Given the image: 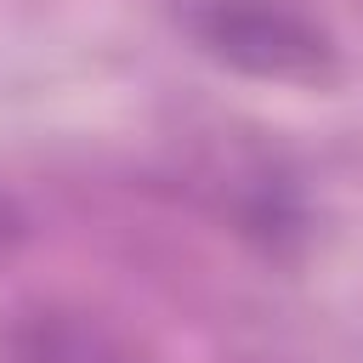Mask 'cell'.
I'll use <instances>...</instances> for the list:
<instances>
[{"instance_id":"cell-2","label":"cell","mask_w":363,"mask_h":363,"mask_svg":"<svg viewBox=\"0 0 363 363\" xmlns=\"http://www.w3.org/2000/svg\"><path fill=\"white\" fill-rule=\"evenodd\" d=\"M6 357L11 363H130V352L85 312L40 306L6 329Z\"/></svg>"},{"instance_id":"cell-3","label":"cell","mask_w":363,"mask_h":363,"mask_svg":"<svg viewBox=\"0 0 363 363\" xmlns=\"http://www.w3.org/2000/svg\"><path fill=\"white\" fill-rule=\"evenodd\" d=\"M23 238H28V216H23V204L0 187V255H11Z\"/></svg>"},{"instance_id":"cell-1","label":"cell","mask_w":363,"mask_h":363,"mask_svg":"<svg viewBox=\"0 0 363 363\" xmlns=\"http://www.w3.org/2000/svg\"><path fill=\"white\" fill-rule=\"evenodd\" d=\"M182 23L233 74L272 85H318L335 74V40L289 0H187Z\"/></svg>"}]
</instances>
